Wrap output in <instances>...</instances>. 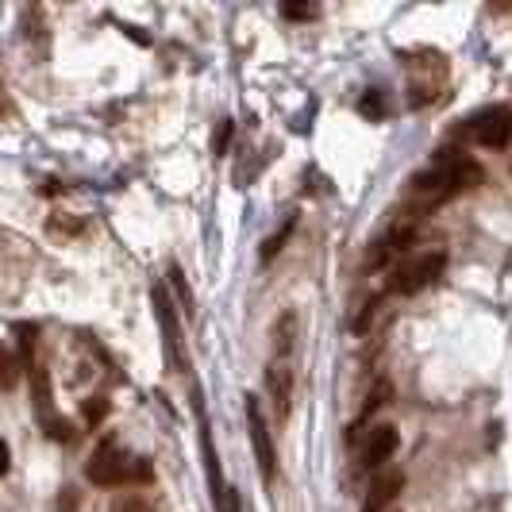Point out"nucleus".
Segmentation results:
<instances>
[{"label":"nucleus","instance_id":"nucleus-10","mask_svg":"<svg viewBox=\"0 0 512 512\" xmlns=\"http://www.w3.org/2000/svg\"><path fill=\"white\" fill-rule=\"evenodd\" d=\"M297 347V312H282V320L274 324V359H293Z\"/></svg>","mask_w":512,"mask_h":512},{"label":"nucleus","instance_id":"nucleus-6","mask_svg":"<svg viewBox=\"0 0 512 512\" xmlns=\"http://www.w3.org/2000/svg\"><path fill=\"white\" fill-rule=\"evenodd\" d=\"M151 301H154V316H158V328H162L166 362H170V370H174V374H181V370H185V355H181L178 316H174V305H170V293H166V285H154Z\"/></svg>","mask_w":512,"mask_h":512},{"label":"nucleus","instance_id":"nucleus-13","mask_svg":"<svg viewBox=\"0 0 512 512\" xmlns=\"http://www.w3.org/2000/svg\"><path fill=\"white\" fill-rule=\"evenodd\" d=\"M293 228H297V216H289V220H285V228L278 231V235H270V239L262 243V262H270V258L282 251V243L289 239V231H293Z\"/></svg>","mask_w":512,"mask_h":512},{"label":"nucleus","instance_id":"nucleus-7","mask_svg":"<svg viewBox=\"0 0 512 512\" xmlns=\"http://www.w3.org/2000/svg\"><path fill=\"white\" fill-rule=\"evenodd\" d=\"M393 451H397V428L393 424H378L366 443H362V470H378L385 462L393 459Z\"/></svg>","mask_w":512,"mask_h":512},{"label":"nucleus","instance_id":"nucleus-11","mask_svg":"<svg viewBox=\"0 0 512 512\" xmlns=\"http://www.w3.org/2000/svg\"><path fill=\"white\" fill-rule=\"evenodd\" d=\"M409 239H412V228H409V224H405V228L397 224V228L389 231L382 243H378V251L370 255V266H385V262L397 255V251H405V247H409Z\"/></svg>","mask_w":512,"mask_h":512},{"label":"nucleus","instance_id":"nucleus-15","mask_svg":"<svg viewBox=\"0 0 512 512\" xmlns=\"http://www.w3.org/2000/svg\"><path fill=\"white\" fill-rule=\"evenodd\" d=\"M216 509H220V512H239V493L228 486V493L220 497V505H216Z\"/></svg>","mask_w":512,"mask_h":512},{"label":"nucleus","instance_id":"nucleus-5","mask_svg":"<svg viewBox=\"0 0 512 512\" xmlns=\"http://www.w3.org/2000/svg\"><path fill=\"white\" fill-rule=\"evenodd\" d=\"M85 474H89V482H97V486H124L131 478H143L147 466H131L128 455H124L116 443H104L101 451L93 455Z\"/></svg>","mask_w":512,"mask_h":512},{"label":"nucleus","instance_id":"nucleus-3","mask_svg":"<svg viewBox=\"0 0 512 512\" xmlns=\"http://www.w3.org/2000/svg\"><path fill=\"white\" fill-rule=\"evenodd\" d=\"M466 135L486 147V151H505L512 147V108L509 104H493V108H482L470 124H466Z\"/></svg>","mask_w":512,"mask_h":512},{"label":"nucleus","instance_id":"nucleus-9","mask_svg":"<svg viewBox=\"0 0 512 512\" xmlns=\"http://www.w3.org/2000/svg\"><path fill=\"white\" fill-rule=\"evenodd\" d=\"M266 385H270V397L278 401L282 416L293 405V359H270V370H266Z\"/></svg>","mask_w":512,"mask_h":512},{"label":"nucleus","instance_id":"nucleus-14","mask_svg":"<svg viewBox=\"0 0 512 512\" xmlns=\"http://www.w3.org/2000/svg\"><path fill=\"white\" fill-rule=\"evenodd\" d=\"M228 139H231V120H224V124H220V131L212 135V154L228 151Z\"/></svg>","mask_w":512,"mask_h":512},{"label":"nucleus","instance_id":"nucleus-1","mask_svg":"<svg viewBox=\"0 0 512 512\" xmlns=\"http://www.w3.org/2000/svg\"><path fill=\"white\" fill-rule=\"evenodd\" d=\"M416 193L428 201V205H443L451 197H459L466 189L482 185V166L474 158H466L459 151H439L432 158V166L424 174H416Z\"/></svg>","mask_w":512,"mask_h":512},{"label":"nucleus","instance_id":"nucleus-17","mask_svg":"<svg viewBox=\"0 0 512 512\" xmlns=\"http://www.w3.org/2000/svg\"><path fill=\"white\" fill-rule=\"evenodd\" d=\"M104 412H108V405H104L101 397H97V405H85V420H93V424H97Z\"/></svg>","mask_w":512,"mask_h":512},{"label":"nucleus","instance_id":"nucleus-12","mask_svg":"<svg viewBox=\"0 0 512 512\" xmlns=\"http://www.w3.org/2000/svg\"><path fill=\"white\" fill-rule=\"evenodd\" d=\"M385 401H389V382H378V389H374V393L366 397V405H362L359 420H355V428H351V439L359 436V428H362V424H366V420H370V416H374V412L382 409Z\"/></svg>","mask_w":512,"mask_h":512},{"label":"nucleus","instance_id":"nucleus-8","mask_svg":"<svg viewBox=\"0 0 512 512\" xmlns=\"http://www.w3.org/2000/svg\"><path fill=\"white\" fill-rule=\"evenodd\" d=\"M405 489V470H385L382 478H374V486L362 501V512H385Z\"/></svg>","mask_w":512,"mask_h":512},{"label":"nucleus","instance_id":"nucleus-4","mask_svg":"<svg viewBox=\"0 0 512 512\" xmlns=\"http://www.w3.org/2000/svg\"><path fill=\"white\" fill-rule=\"evenodd\" d=\"M247 432H251V447H255L262 486H274V474H278V455H274L270 424H266V412H262V401H258V397H247Z\"/></svg>","mask_w":512,"mask_h":512},{"label":"nucleus","instance_id":"nucleus-16","mask_svg":"<svg viewBox=\"0 0 512 512\" xmlns=\"http://www.w3.org/2000/svg\"><path fill=\"white\" fill-rule=\"evenodd\" d=\"M285 16H293V20H312V16H316V8H301V4H285Z\"/></svg>","mask_w":512,"mask_h":512},{"label":"nucleus","instance_id":"nucleus-2","mask_svg":"<svg viewBox=\"0 0 512 512\" xmlns=\"http://www.w3.org/2000/svg\"><path fill=\"white\" fill-rule=\"evenodd\" d=\"M447 270V251H420V255L397 258L393 274H389V293L397 297H416L428 285H436Z\"/></svg>","mask_w":512,"mask_h":512}]
</instances>
